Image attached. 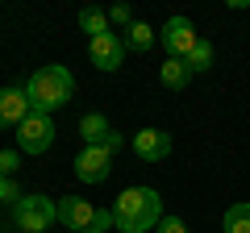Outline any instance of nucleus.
Returning a JSON list of instances; mask_svg holds the SVG:
<instances>
[{"instance_id": "1", "label": "nucleus", "mask_w": 250, "mask_h": 233, "mask_svg": "<svg viewBox=\"0 0 250 233\" xmlns=\"http://www.w3.org/2000/svg\"><path fill=\"white\" fill-rule=\"evenodd\" d=\"M117 233H150L163 221V200L154 188H125L113 204Z\"/></svg>"}, {"instance_id": "2", "label": "nucleus", "mask_w": 250, "mask_h": 233, "mask_svg": "<svg viewBox=\"0 0 250 233\" xmlns=\"http://www.w3.org/2000/svg\"><path fill=\"white\" fill-rule=\"evenodd\" d=\"M25 96H29V104H34V113L50 116L54 108H62L75 96V75L67 71V67H59V63L38 67V71L25 79Z\"/></svg>"}, {"instance_id": "3", "label": "nucleus", "mask_w": 250, "mask_h": 233, "mask_svg": "<svg viewBox=\"0 0 250 233\" xmlns=\"http://www.w3.org/2000/svg\"><path fill=\"white\" fill-rule=\"evenodd\" d=\"M59 221V200L50 196H21L17 204H13V225H17L21 233H46L50 225Z\"/></svg>"}, {"instance_id": "4", "label": "nucleus", "mask_w": 250, "mask_h": 233, "mask_svg": "<svg viewBox=\"0 0 250 233\" xmlns=\"http://www.w3.org/2000/svg\"><path fill=\"white\" fill-rule=\"evenodd\" d=\"M54 146V121L46 113H29L17 125V150L21 154H46Z\"/></svg>"}, {"instance_id": "5", "label": "nucleus", "mask_w": 250, "mask_h": 233, "mask_svg": "<svg viewBox=\"0 0 250 233\" xmlns=\"http://www.w3.org/2000/svg\"><path fill=\"white\" fill-rule=\"evenodd\" d=\"M159 42H163V50H167V58H188V54L200 46V38H196V25L188 17H171L167 25L159 29Z\"/></svg>"}, {"instance_id": "6", "label": "nucleus", "mask_w": 250, "mask_h": 233, "mask_svg": "<svg viewBox=\"0 0 250 233\" xmlns=\"http://www.w3.org/2000/svg\"><path fill=\"white\" fill-rule=\"evenodd\" d=\"M80 137H83L88 146L108 150V154H117V150L125 146V137L117 134L113 125H108V116H104V113H88V116H83V121H80Z\"/></svg>"}, {"instance_id": "7", "label": "nucleus", "mask_w": 250, "mask_h": 233, "mask_svg": "<svg viewBox=\"0 0 250 233\" xmlns=\"http://www.w3.org/2000/svg\"><path fill=\"white\" fill-rule=\"evenodd\" d=\"M88 58H92L96 71H117L121 58H125V38H117L113 29L100 34V38H88Z\"/></svg>"}, {"instance_id": "8", "label": "nucleus", "mask_w": 250, "mask_h": 233, "mask_svg": "<svg viewBox=\"0 0 250 233\" xmlns=\"http://www.w3.org/2000/svg\"><path fill=\"white\" fill-rule=\"evenodd\" d=\"M96 213L100 208L92 204V200H83V196H62L59 200V225H67L71 233L92 229V225H96Z\"/></svg>"}, {"instance_id": "9", "label": "nucleus", "mask_w": 250, "mask_h": 233, "mask_svg": "<svg viewBox=\"0 0 250 233\" xmlns=\"http://www.w3.org/2000/svg\"><path fill=\"white\" fill-rule=\"evenodd\" d=\"M108 171H113V154L100 150V146H83V150L75 154V175H80L83 183H104Z\"/></svg>"}, {"instance_id": "10", "label": "nucleus", "mask_w": 250, "mask_h": 233, "mask_svg": "<svg viewBox=\"0 0 250 233\" xmlns=\"http://www.w3.org/2000/svg\"><path fill=\"white\" fill-rule=\"evenodd\" d=\"M129 150L142 162H163L171 154V134H163V129H142V134L129 137Z\"/></svg>"}, {"instance_id": "11", "label": "nucleus", "mask_w": 250, "mask_h": 233, "mask_svg": "<svg viewBox=\"0 0 250 233\" xmlns=\"http://www.w3.org/2000/svg\"><path fill=\"white\" fill-rule=\"evenodd\" d=\"M34 113V104H29L25 88H0V129H17L25 116Z\"/></svg>"}, {"instance_id": "12", "label": "nucleus", "mask_w": 250, "mask_h": 233, "mask_svg": "<svg viewBox=\"0 0 250 233\" xmlns=\"http://www.w3.org/2000/svg\"><path fill=\"white\" fill-rule=\"evenodd\" d=\"M159 79H163V88L179 92V88H188V79H192V71H188V63H184V58H167V63L159 67Z\"/></svg>"}, {"instance_id": "13", "label": "nucleus", "mask_w": 250, "mask_h": 233, "mask_svg": "<svg viewBox=\"0 0 250 233\" xmlns=\"http://www.w3.org/2000/svg\"><path fill=\"white\" fill-rule=\"evenodd\" d=\"M154 42H159V34H154V29L146 25V21H134V25L125 29V50H138V54H146Z\"/></svg>"}, {"instance_id": "14", "label": "nucleus", "mask_w": 250, "mask_h": 233, "mask_svg": "<svg viewBox=\"0 0 250 233\" xmlns=\"http://www.w3.org/2000/svg\"><path fill=\"white\" fill-rule=\"evenodd\" d=\"M221 233H250V200H238V204L225 208Z\"/></svg>"}, {"instance_id": "15", "label": "nucleus", "mask_w": 250, "mask_h": 233, "mask_svg": "<svg viewBox=\"0 0 250 233\" xmlns=\"http://www.w3.org/2000/svg\"><path fill=\"white\" fill-rule=\"evenodd\" d=\"M80 29H83L88 38L108 34V13H104V9H83V13H80Z\"/></svg>"}, {"instance_id": "16", "label": "nucleus", "mask_w": 250, "mask_h": 233, "mask_svg": "<svg viewBox=\"0 0 250 233\" xmlns=\"http://www.w3.org/2000/svg\"><path fill=\"white\" fill-rule=\"evenodd\" d=\"M184 63H188V71H192V75L208 71V67H213V42H205V38H200V46H196L192 54H188Z\"/></svg>"}, {"instance_id": "17", "label": "nucleus", "mask_w": 250, "mask_h": 233, "mask_svg": "<svg viewBox=\"0 0 250 233\" xmlns=\"http://www.w3.org/2000/svg\"><path fill=\"white\" fill-rule=\"evenodd\" d=\"M21 167V150H0V175H9L13 179V171Z\"/></svg>"}, {"instance_id": "18", "label": "nucleus", "mask_w": 250, "mask_h": 233, "mask_svg": "<svg viewBox=\"0 0 250 233\" xmlns=\"http://www.w3.org/2000/svg\"><path fill=\"white\" fill-rule=\"evenodd\" d=\"M21 200V192H17V183L9 179V175H0V204H17Z\"/></svg>"}, {"instance_id": "19", "label": "nucleus", "mask_w": 250, "mask_h": 233, "mask_svg": "<svg viewBox=\"0 0 250 233\" xmlns=\"http://www.w3.org/2000/svg\"><path fill=\"white\" fill-rule=\"evenodd\" d=\"M108 21H113V25H125V29H129V25H134V13L125 9V4H117V9L108 13Z\"/></svg>"}, {"instance_id": "20", "label": "nucleus", "mask_w": 250, "mask_h": 233, "mask_svg": "<svg viewBox=\"0 0 250 233\" xmlns=\"http://www.w3.org/2000/svg\"><path fill=\"white\" fill-rule=\"evenodd\" d=\"M159 233H188V225L179 221V216H163V221H159Z\"/></svg>"}, {"instance_id": "21", "label": "nucleus", "mask_w": 250, "mask_h": 233, "mask_svg": "<svg viewBox=\"0 0 250 233\" xmlns=\"http://www.w3.org/2000/svg\"><path fill=\"white\" fill-rule=\"evenodd\" d=\"M83 233H104V229H96V225H92V229H83Z\"/></svg>"}]
</instances>
